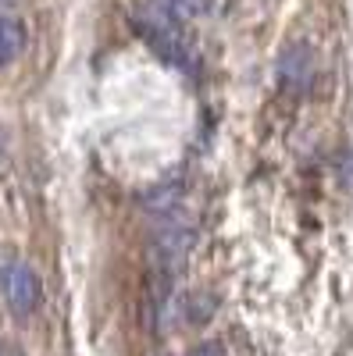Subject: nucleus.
Wrapping results in <instances>:
<instances>
[{
  "label": "nucleus",
  "instance_id": "2",
  "mask_svg": "<svg viewBox=\"0 0 353 356\" xmlns=\"http://www.w3.org/2000/svg\"><path fill=\"white\" fill-rule=\"evenodd\" d=\"M136 29H139V36L164 57V61H171V65H186L189 47H186L182 33L175 29V15H171V11L139 15V18H136Z\"/></svg>",
  "mask_w": 353,
  "mask_h": 356
},
{
  "label": "nucleus",
  "instance_id": "1",
  "mask_svg": "<svg viewBox=\"0 0 353 356\" xmlns=\"http://www.w3.org/2000/svg\"><path fill=\"white\" fill-rule=\"evenodd\" d=\"M0 296H4V303L15 317H29L43 303V282L29 264L11 260L0 267Z\"/></svg>",
  "mask_w": 353,
  "mask_h": 356
},
{
  "label": "nucleus",
  "instance_id": "4",
  "mask_svg": "<svg viewBox=\"0 0 353 356\" xmlns=\"http://www.w3.org/2000/svg\"><path fill=\"white\" fill-rule=\"evenodd\" d=\"M22 50H25V25L18 18H0V68L18 61Z\"/></svg>",
  "mask_w": 353,
  "mask_h": 356
},
{
  "label": "nucleus",
  "instance_id": "3",
  "mask_svg": "<svg viewBox=\"0 0 353 356\" xmlns=\"http://www.w3.org/2000/svg\"><path fill=\"white\" fill-rule=\"evenodd\" d=\"M314 72H317V65H314V50H311V43H289L285 50H282V57H279V82L285 86V89H292V93H300V89H307L311 82H314Z\"/></svg>",
  "mask_w": 353,
  "mask_h": 356
},
{
  "label": "nucleus",
  "instance_id": "5",
  "mask_svg": "<svg viewBox=\"0 0 353 356\" xmlns=\"http://www.w3.org/2000/svg\"><path fill=\"white\" fill-rule=\"evenodd\" d=\"M186 356H225V346H221V342H203V346L189 349Z\"/></svg>",
  "mask_w": 353,
  "mask_h": 356
},
{
  "label": "nucleus",
  "instance_id": "6",
  "mask_svg": "<svg viewBox=\"0 0 353 356\" xmlns=\"http://www.w3.org/2000/svg\"><path fill=\"white\" fill-rule=\"evenodd\" d=\"M0 356H18V353H0Z\"/></svg>",
  "mask_w": 353,
  "mask_h": 356
},
{
  "label": "nucleus",
  "instance_id": "7",
  "mask_svg": "<svg viewBox=\"0 0 353 356\" xmlns=\"http://www.w3.org/2000/svg\"><path fill=\"white\" fill-rule=\"evenodd\" d=\"M0 4H11V0H0Z\"/></svg>",
  "mask_w": 353,
  "mask_h": 356
}]
</instances>
